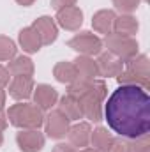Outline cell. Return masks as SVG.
<instances>
[{"instance_id":"cell-1","label":"cell","mask_w":150,"mask_h":152,"mask_svg":"<svg viewBox=\"0 0 150 152\" xmlns=\"http://www.w3.org/2000/svg\"><path fill=\"white\" fill-rule=\"evenodd\" d=\"M104 120L120 138L134 140L150 133V97L136 85H118L104 104Z\"/></svg>"},{"instance_id":"cell-2","label":"cell","mask_w":150,"mask_h":152,"mask_svg":"<svg viewBox=\"0 0 150 152\" xmlns=\"http://www.w3.org/2000/svg\"><path fill=\"white\" fill-rule=\"evenodd\" d=\"M108 96V87L103 80H94L88 87V90L78 97L79 106H81V113L85 118L92 120V122H101L103 120V101Z\"/></svg>"},{"instance_id":"cell-3","label":"cell","mask_w":150,"mask_h":152,"mask_svg":"<svg viewBox=\"0 0 150 152\" xmlns=\"http://www.w3.org/2000/svg\"><path fill=\"white\" fill-rule=\"evenodd\" d=\"M120 85H136L141 88H149L150 81V62L147 55H136L124 62L122 73L117 76Z\"/></svg>"},{"instance_id":"cell-4","label":"cell","mask_w":150,"mask_h":152,"mask_svg":"<svg viewBox=\"0 0 150 152\" xmlns=\"http://www.w3.org/2000/svg\"><path fill=\"white\" fill-rule=\"evenodd\" d=\"M7 120L18 129H39L44 124V112L34 103H16L7 110Z\"/></svg>"},{"instance_id":"cell-5","label":"cell","mask_w":150,"mask_h":152,"mask_svg":"<svg viewBox=\"0 0 150 152\" xmlns=\"http://www.w3.org/2000/svg\"><path fill=\"white\" fill-rule=\"evenodd\" d=\"M103 46H106V50L115 55L117 58H120L122 62H127L129 58L138 55V41L129 36H118V34H108L103 39Z\"/></svg>"},{"instance_id":"cell-6","label":"cell","mask_w":150,"mask_h":152,"mask_svg":"<svg viewBox=\"0 0 150 152\" xmlns=\"http://www.w3.org/2000/svg\"><path fill=\"white\" fill-rule=\"evenodd\" d=\"M67 46L78 51L79 55L92 57V55H99L103 51V39L97 37L92 32H79L67 41Z\"/></svg>"},{"instance_id":"cell-7","label":"cell","mask_w":150,"mask_h":152,"mask_svg":"<svg viewBox=\"0 0 150 152\" xmlns=\"http://www.w3.org/2000/svg\"><path fill=\"white\" fill-rule=\"evenodd\" d=\"M44 129H46V134L53 140H62L66 138L67 131H69V126H71V120H67L64 115L60 113L58 110H50L48 115L44 117Z\"/></svg>"},{"instance_id":"cell-8","label":"cell","mask_w":150,"mask_h":152,"mask_svg":"<svg viewBox=\"0 0 150 152\" xmlns=\"http://www.w3.org/2000/svg\"><path fill=\"white\" fill-rule=\"evenodd\" d=\"M44 142L46 138L39 129H21L16 134V143L21 152H41Z\"/></svg>"},{"instance_id":"cell-9","label":"cell","mask_w":150,"mask_h":152,"mask_svg":"<svg viewBox=\"0 0 150 152\" xmlns=\"http://www.w3.org/2000/svg\"><path fill=\"white\" fill-rule=\"evenodd\" d=\"M32 96H34V104L37 108H41L42 112H50L58 101L57 88H53L51 85H46V83H41L37 87H34Z\"/></svg>"},{"instance_id":"cell-10","label":"cell","mask_w":150,"mask_h":152,"mask_svg":"<svg viewBox=\"0 0 150 152\" xmlns=\"http://www.w3.org/2000/svg\"><path fill=\"white\" fill-rule=\"evenodd\" d=\"M55 20H57L55 23H58L64 30L74 32L83 25V11L79 7H76V5H71V7L57 11V18Z\"/></svg>"},{"instance_id":"cell-11","label":"cell","mask_w":150,"mask_h":152,"mask_svg":"<svg viewBox=\"0 0 150 152\" xmlns=\"http://www.w3.org/2000/svg\"><path fill=\"white\" fill-rule=\"evenodd\" d=\"M95 64H97L99 76H106V78H117L124 69V62L111 55L110 51H101Z\"/></svg>"},{"instance_id":"cell-12","label":"cell","mask_w":150,"mask_h":152,"mask_svg":"<svg viewBox=\"0 0 150 152\" xmlns=\"http://www.w3.org/2000/svg\"><path fill=\"white\" fill-rule=\"evenodd\" d=\"M32 28L37 32L42 44H51L58 37V27L55 23V18L51 16H41L32 23Z\"/></svg>"},{"instance_id":"cell-13","label":"cell","mask_w":150,"mask_h":152,"mask_svg":"<svg viewBox=\"0 0 150 152\" xmlns=\"http://www.w3.org/2000/svg\"><path fill=\"white\" fill-rule=\"evenodd\" d=\"M34 78L32 76H14L9 83V96L16 101H27L34 92Z\"/></svg>"},{"instance_id":"cell-14","label":"cell","mask_w":150,"mask_h":152,"mask_svg":"<svg viewBox=\"0 0 150 152\" xmlns=\"http://www.w3.org/2000/svg\"><path fill=\"white\" fill-rule=\"evenodd\" d=\"M90 134H92V127L88 122H76L74 126H69V131H67L69 143L73 147H78V149L88 147Z\"/></svg>"},{"instance_id":"cell-15","label":"cell","mask_w":150,"mask_h":152,"mask_svg":"<svg viewBox=\"0 0 150 152\" xmlns=\"http://www.w3.org/2000/svg\"><path fill=\"white\" fill-rule=\"evenodd\" d=\"M115 18H117L115 11H111V9H101V11H97L92 16V27H94V30L97 34L108 36V34L113 32V21H115Z\"/></svg>"},{"instance_id":"cell-16","label":"cell","mask_w":150,"mask_h":152,"mask_svg":"<svg viewBox=\"0 0 150 152\" xmlns=\"http://www.w3.org/2000/svg\"><path fill=\"white\" fill-rule=\"evenodd\" d=\"M74 67H76V76L78 78H83V80H95L99 76V71H97V64L92 57H87V55H79L74 62Z\"/></svg>"},{"instance_id":"cell-17","label":"cell","mask_w":150,"mask_h":152,"mask_svg":"<svg viewBox=\"0 0 150 152\" xmlns=\"http://www.w3.org/2000/svg\"><path fill=\"white\" fill-rule=\"evenodd\" d=\"M138 28H140V23L131 14H120L113 21V34H118V36H129V37H133L138 32Z\"/></svg>"},{"instance_id":"cell-18","label":"cell","mask_w":150,"mask_h":152,"mask_svg":"<svg viewBox=\"0 0 150 152\" xmlns=\"http://www.w3.org/2000/svg\"><path fill=\"white\" fill-rule=\"evenodd\" d=\"M58 112L64 115L67 120H79L83 118V113H81V106H79V101L66 94L64 97L58 99Z\"/></svg>"},{"instance_id":"cell-19","label":"cell","mask_w":150,"mask_h":152,"mask_svg":"<svg viewBox=\"0 0 150 152\" xmlns=\"http://www.w3.org/2000/svg\"><path fill=\"white\" fill-rule=\"evenodd\" d=\"M34 62L30 57H25V55H20V57H14L9 60V66H7V71L11 76H34Z\"/></svg>"},{"instance_id":"cell-20","label":"cell","mask_w":150,"mask_h":152,"mask_svg":"<svg viewBox=\"0 0 150 152\" xmlns=\"http://www.w3.org/2000/svg\"><path fill=\"white\" fill-rule=\"evenodd\" d=\"M18 42H20V46L23 48V51H27V53H37L39 50H41V46H42L37 32H36L32 27H25V28L20 30V34H18Z\"/></svg>"},{"instance_id":"cell-21","label":"cell","mask_w":150,"mask_h":152,"mask_svg":"<svg viewBox=\"0 0 150 152\" xmlns=\"http://www.w3.org/2000/svg\"><path fill=\"white\" fill-rule=\"evenodd\" d=\"M113 142V134L106 129V127H95L90 134V143H92V149H95L97 152H108L111 147Z\"/></svg>"},{"instance_id":"cell-22","label":"cell","mask_w":150,"mask_h":152,"mask_svg":"<svg viewBox=\"0 0 150 152\" xmlns=\"http://www.w3.org/2000/svg\"><path fill=\"white\" fill-rule=\"evenodd\" d=\"M53 76L57 81L64 83V85H69L73 80L76 78V67L73 62H57L55 67H53Z\"/></svg>"},{"instance_id":"cell-23","label":"cell","mask_w":150,"mask_h":152,"mask_svg":"<svg viewBox=\"0 0 150 152\" xmlns=\"http://www.w3.org/2000/svg\"><path fill=\"white\" fill-rule=\"evenodd\" d=\"M16 42L7 36H0V62H7L16 57Z\"/></svg>"},{"instance_id":"cell-24","label":"cell","mask_w":150,"mask_h":152,"mask_svg":"<svg viewBox=\"0 0 150 152\" xmlns=\"http://www.w3.org/2000/svg\"><path fill=\"white\" fill-rule=\"evenodd\" d=\"M92 81H94V80H92ZM92 81H88V80H83V78H78V76H76L74 80L67 85V94H69V96H73V97H76V99H78V97H81V96L88 90V87H90V83H92Z\"/></svg>"},{"instance_id":"cell-25","label":"cell","mask_w":150,"mask_h":152,"mask_svg":"<svg viewBox=\"0 0 150 152\" xmlns=\"http://www.w3.org/2000/svg\"><path fill=\"white\" fill-rule=\"evenodd\" d=\"M115 9H118L122 14H131L133 11H136L140 7L141 0H111Z\"/></svg>"},{"instance_id":"cell-26","label":"cell","mask_w":150,"mask_h":152,"mask_svg":"<svg viewBox=\"0 0 150 152\" xmlns=\"http://www.w3.org/2000/svg\"><path fill=\"white\" fill-rule=\"evenodd\" d=\"M131 142V152H150V138L149 134L129 140Z\"/></svg>"},{"instance_id":"cell-27","label":"cell","mask_w":150,"mask_h":152,"mask_svg":"<svg viewBox=\"0 0 150 152\" xmlns=\"http://www.w3.org/2000/svg\"><path fill=\"white\" fill-rule=\"evenodd\" d=\"M108 152H131V142L127 138H113Z\"/></svg>"},{"instance_id":"cell-28","label":"cell","mask_w":150,"mask_h":152,"mask_svg":"<svg viewBox=\"0 0 150 152\" xmlns=\"http://www.w3.org/2000/svg\"><path fill=\"white\" fill-rule=\"evenodd\" d=\"M76 2H78V0H51V7H53L55 11H60V9L76 5Z\"/></svg>"},{"instance_id":"cell-29","label":"cell","mask_w":150,"mask_h":152,"mask_svg":"<svg viewBox=\"0 0 150 152\" xmlns=\"http://www.w3.org/2000/svg\"><path fill=\"white\" fill-rule=\"evenodd\" d=\"M51 152H78V151H76V147H73L71 143H57Z\"/></svg>"},{"instance_id":"cell-30","label":"cell","mask_w":150,"mask_h":152,"mask_svg":"<svg viewBox=\"0 0 150 152\" xmlns=\"http://www.w3.org/2000/svg\"><path fill=\"white\" fill-rule=\"evenodd\" d=\"M9 78H11V75H9V71H7V67L0 66V87H2V88H4L5 85H9Z\"/></svg>"},{"instance_id":"cell-31","label":"cell","mask_w":150,"mask_h":152,"mask_svg":"<svg viewBox=\"0 0 150 152\" xmlns=\"http://www.w3.org/2000/svg\"><path fill=\"white\" fill-rule=\"evenodd\" d=\"M7 124H9L7 115H5V112H4V108H0V133H4V131L7 129Z\"/></svg>"},{"instance_id":"cell-32","label":"cell","mask_w":150,"mask_h":152,"mask_svg":"<svg viewBox=\"0 0 150 152\" xmlns=\"http://www.w3.org/2000/svg\"><path fill=\"white\" fill-rule=\"evenodd\" d=\"M5 97H7V96H5V90L0 87V108H4V104H5Z\"/></svg>"},{"instance_id":"cell-33","label":"cell","mask_w":150,"mask_h":152,"mask_svg":"<svg viewBox=\"0 0 150 152\" xmlns=\"http://www.w3.org/2000/svg\"><path fill=\"white\" fill-rule=\"evenodd\" d=\"M34 2H36V0H16V4L23 5V7H30V5H32Z\"/></svg>"},{"instance_id":"cell-34","label":"cell","mask_w":150,"mask_h":152,"mask_svg":"<svg viewBox=\"0 0 150 152\" xmlns=\"http://www.w3.org/2000/svg\"><path fill=\"white\" fill-rule=\"evenodd\" d=\"M79 152H97L95 149H92V147H85V149H81Z\"/></svg>"},{"instance_id":"cell-35","label":"cell","mask_w":150,"mask_h":152,"mask_svg":"<svg viewBox=\"0 0 150 152\" xmlns=\"http://www.w3.org/2000/svg\"><path fill=\"white\" fill-rule=\"evenodd\" d=\"M2 143H4V134L0 133V147H2Z\"/></svg>"},{"instance_id":"cell-36","label":"cell","mask_w":150,"mask_h":152,"mask_svg":"<svg viewBox=\"0 0 150 152\" xmlns=\"http://www.w3.org/2000/svg\"><path fill=\"white\" fill-rule=\"evenodd\" d=\"M143 2H145V0H143Z\"/></svg>"}]
</instances>
